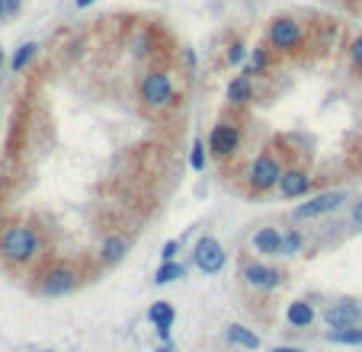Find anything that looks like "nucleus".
<instances>
[{
	"instance_id": "33",
	"label": "nucleus",
	"mask_w": 362,
	"mask_h": 352,
	"mask_svg": "<svg viewBox=\"0 0 362 352\" xmlns=\"http://www.w3.org/2000/svg\"><path fill=\"white\" fill-rule=\"evenodd\" d=\"M154 352H174V346H170V343H160V346H157V349H154Z\"/></svg>"
},
{
	"instance_id": "14",
	"label": "nucleus",
	"mask_w": 362,
	"mask_h": 352,
	"mask_svg": "<svg viewBox=\"0 0 362 352\" xmlns=\"http://www.w3.org/2000/svg\"><path fill=\"white\" fill-rule=\"evenodd\" d=\"M128 250H132V241H128L126 234H106L103 241H99L97 260L103 262V266H116V262H122L128 256Z\"/></svg>"
},
{
	"instance_id": "8",
	"label": "nucleus",
	"mask_w": 362,
	"mask_h": 352,
	"mask_svg": "<svg viewBox=\"0 0 362 352\" xmlns=\"http://www.w3.org/2000/svg\"><path fill=\"white\" fill-rule=\"evenodd\" d=\"M193 266L205 276H218V272L228 266V253H224L222 241L215 234H203L193 247Z\"/></svg>"
},
{
	"instance_id": "15",
	"label": "nucleus",
	"mask_w": 362,
	"mask_h": 352,
	"mask_svg": "<svg viewBox=\"0 0 362 352\" xmlns=\"http://www.w3.org/2000/svg\"><path fill=\"white\" fill-rule=\"evenodd\" d=\"M224 343L234 346V349H244V352H257L260 346H263V339H260L257 330H251L247 324H228L224 327Z\"/></svg>"
},
{
	"instance_id": "17",
	"label": "nucleus",
	"mask_w": 362,
	"mask_h": 352,
	"mask_svg": "<svg viewBox=\"0 0 362 352\" xmlns=\"http://www.w3.org/2000/svg\"><path fill=\"white\" fill-rule=\"evenodd\" d=\"M231 106H247L253 99V77L251 74H237L228 80V90H224Z\"/></svg>"
},
{
	"instance_id": "35",
	"label": "nucleus",
	"mask_w": 362,
	"mask_h": 352,
	"mask_svg": "<svg viewBox=\"0 0 362 352\" xmlns=\"http://www.w3.org/2000/svg\"><path fill=\"white\" fill-rule=\"evenodd\" d=\"M0 20H7V10H4V4H0Z\"/></svg>"
},
{
	"instance_id": "34",
	"label": "nucleus",
	"mask_w": 362,
	"mask_h": 352,
	"mask_svg": "<svg viewBox=\"0 0 362 352\" xmlns=\"http://www.w3.org/2000/svg\"><path fill=\"white\" fill-rule=\"evenodd\" d=\"M4 64H7V58H4V49H0V71H4Z\"/></svg>"
},
{
	"instance_id": "19",
	"label": "nucleus",
	"mask_w": 362,
	"mask_h": 352,
	"mask_svg": "<svg viewBox=\"0 0 362 352\" xmlns=\"http://www.w3.org/2000/svg\"><path fill=\"white\" fill-rule=\"evenodd\" d=\"M176 279H186V266L180 260H170V262H160L154 269V285H170Z\"/></svg>"
},
{
	"instance_id": "4",
	"label": "nucleus",
	"mask_w": 362,
	"mask_h": 352,
	"mask_svg": "<svg viewBox=\"0 0 362 352\" xmlns=\"http://www.w3.org/2000/svg\"><path fill=\"white\" fill-rule=\"evenodd\" d=\"M138 97H141V103L151 106V109H167V106H174L176 87H174L170 71H164V68L147 71L138 80Z\"/></svg>"
},
{
	"instance_id": "5",
	"label": "nucleus",
	"mask_w": 362,
	"mask_h": 352,
	"mask_svg": "<svg viewBox=\"0 0 362 352\" xmlns=\"http://www.w3.org/2000/svg\"><path fill=\"white\" fill-rule=\"evenodd\" d=\"M266 45H270L272 51L292 55V51H298L301 45H305V26H301L295 16H276V20L270 23V29H266Z\"/></svg>"
},
{
	"instance_id": "24",
	"label": "nucleus",
	"mask_w": 362,
	"mask_h": 352,
	"mask_svg": "<svg viewBox=\"0 0 362 352\" xmlns=\"http://www.w3.org/2000/svg\"><path fill=\"white\" fill-rule=\"evenodd\" d=\"M189 166H193L195 173L205 170V145H203V141H195V145H193V154H189Z\"/></svg>"
},
{
	"instance_id": "30",
	"label": "nucleus",
	"mask_w": 362,
	"mask_h": 352,
	"mask_svg": "<svg viewBox=\"0 0 362 352\" xmlns=\"http://www.w3.org/2000/svg\"><path fill=\"white\" fill-rule=\"evenodd\" d=\"M270 352H308V349H301V346H272Z\"/></svg>"
},
{
	"instance_id": "11",
	"label": "nucleus",
	"mask_w": 362,
	"mask_h": 352,
	"mask_svg": "<svg viewBox=\"0 0 362 352\" xmlns=\"http://www.w3.org/2000/svg\"><path fill=\"white\" fill-rule=\"evenodd\" d=\"M311 186H314V180L308 170H301V166H286L276 193L282 195V199H305V195L311 193Z\"/></svg>"
},
{
	"instance_id": "28",
	"label": "nucleus",
	"mask_w": 362,
	"mask_h": 352,
	"mask_svg": "<svg viewBox=\"0 0 362 352\" xmlns=\"http://www.w3.org/2000/svg\"><path fill=\"white\" fill-rule=\"evenodd\" d=\"M349 218H353V224L362 231V199L353 202V208H349Z\"/></svg>"
},
{
	"instance_id": "36",
	"label": "nucleus",
	"mask_w": 362,
	"mask_h": 352,
	"mask_svg": "<svg viewBox=\"0 0 362 352\" xmlns=\"http://www.w3.org/2000/svg\"><path fill=\"white\" fill-rule=\"evenodd\" d=\"M359 166H362V147H359Z\"/></svg>"
},
{
	"instance_id": "22",
	"label": "nucleus",
	"mask_w": 362,
	"mask_h": 352,
	"mask_svg": "<svg viewBox=\"0 0 362 352\" xmlns=\"http://www.w3.org/2000/svg\"><path fill=\"white\" fill-rule=\"evenodd\" d=\"M305 250V234L298 228L282 231V256H298Z\"/></svg>"
},
{
	"instance_id": "7",
	"label": "nucleus",
	"mask_w": 362,
	"mask_h": 352,
	"mask_svg": "<svg viewBox=\"0 0 362 352\" xmlns=\"http://www.w3.org/2000/svg\"><path fill=\"white\" fill-rule=\"evenodd\" d=\"M282 170H286V166L279 164V157H272V154H257V157L251 160V166H247V186H251L253 193H270V189L279 186Z\"/></svg>"
},
{
	"instance_id": "18",
	"label": "nucleus",
	"mask_w": 362,
	"mask_h": 352,
	"mask_svg": "<svg viewBox=\"0 0 362 352\" xmlns=\"http://www.w3.org/2000/svg\"><path fill=\"white\" fill-rule=\"evenodd\" d=\"M35 55H39V42H23L20 49L13 51V58H10V71H13V74H23V71L35 61Z\"/></svg>"
},
{
	"instance_id": "27",
	"label": "nucleus",
	"mask_w": 362,
	"mask_h": 352,
	"mask_svg": "<svg viewBox=\"0 0 362 352\" xmlns=\"http://www.w3.org/2000/svg\"><path fill=\"white\" fill-rule=\"evenodd\" d=\"M147 51H151V39H147V35H138V39H135V55L145 58Z\"/></svg>"
},
{
	"instance_id": "25",
	"label": "nucleus",
	"mask_w": 362,
	"mask_h": 352,
	"mask_svg": "<svg viewBox=\"0 0 362 352\" xmlns=\"http://www.w3.org/2000/svg\"><path fill=\"white\" fill-rule=\"evenodd\" d=\"M180 247L183 243L176 241V237H170L164 247H160V262H170V260H180Z\"/></svg>"
},
{
	"instance_id": "31",
	"label": "nucleus",
	"mask_w": 362,
	"mask_h": 352,
	"mask_svg": "<svg viewBox=\"0 0 362 352\" xmlns=\"http://www.w3.org/2000/svg\"><path fill=\"white\" fill-rule=\"evenodd\" d=\"M183 58H186L189 68H195V51H193V49H183Z\"/></svg>"
},
{
	"instance_id": "1",
	"label": "nucleus",
	"mask_w": 362,
	"mask_h": 352,
	"mask_svg": "<svg viewBox=\"0 0 362 352\" xmlns=\"http://www.w3.org/2000/svg\"><path fill=\"white\" fill-rule=\"evenodd\" d=\"M42 253V234L29 221H10L0 231V256L10 266H29Z\"/></svg>"
},
{
	"instance_id": "32",
	"label": "nucleus",
	"mask_w": 362,
	"mask_h": 352,
	"mask_svg": "<svg viewBox=\"0 0 362 352\" xmlns=\"http://www.w3.org/2000/svg\"><path fill=\"white\" fill-rule=\"evenodd\" d=\"M90 4H97V0H74V7H77V10H84V7H90Z\"/></svg>"
},
{
	"instance_id": "23",
	"label": "nucleus",
	"mask_w": 362,
	"mask_h": 352,
	"mask_svg": "<svg viewBox=\"0 0 362 352\" xmlns=\"http://www.w3.org/2000/svg\"><path fill=\"white\" fill-rule=\"evenodd\" d=\"M247 55H251V51H247V45H244V42H231V45H228V51H224V61H228L231 68H241Z\"/></svg>"
},
{
	"instance_id": "3",
	"label": "nucleus",
	"mask_w": 362,
	"mask_h": 352,
	"mask_svg": "<svg viewBox=\"0 0 362 352\" xmlns=\"http://www.w3.org/2000/svg\"><path fill=\"white\" fill-rule=\"evenodd\" d=\"M241 282L251 291H257V295H272V291H279L286 285V272L279 266H272V262L253 256V260L241 262Z\"/></svg>"
},
{
	"instance_id": "29",
	"label": "nucleus",
	"mask_w": 362,
	"mask_h": 352,
	"mask_svg": "<svg viewBox=\"0 0 362 352\" xmlns=\"http://www.w3.org/2000/svg\"><path fill=\"white\" fill-rule=\"evenodd\" d=\"M4 4V10H7V16H16L23 10V0H0Z\"/></svg>"
},
{
	"instance_id": "2",
	"label": "nucleus",
	"mask_w": 362,
	"mask_h": 352,
	"mask_svg": "<svg viewBox=\"0 0 362 352\" xmlns=\"http://www.w3.org/2000/svg\"><path fill=\"white\" fill-rule=\"evenodd\" d=\"M84 282V272L80 266L71 260H58V262H49L42 272H39V295L45 298H64L71 291L80 289Z\"/></svg>"
},
{
	"instance_id": "37",
	"label": "nucleus",
	"mask_w": 362,
	"mask_h": 352,
	"mask_svg": "<svg viewBox=\"0 0 362 352\" xmlns=\"http://www.w3.org/2000/svg\"><path fill=\"white\" fill-rule=\"evenodd\" d=\"M42 352H55V349H42Z\"/></svg>"
},
{
	"instance_id": "9",
	"label": "nucleus",
	"mask_w": 362,
	"mask_h": 352,
	"mask_svg": "<svg viewBox=\"0 0 362 352\" xmlns=\"http://www.w3.org/2000/svg\"><path fill=\"white\" fill-rule=\"evenodd\" d=\"M324 324H327V330L362 327V301L359 298H334L324 308Z\"/></svg>"
},
{
	"instance_id": "16",
	"label": "nucleus",
	"mask_w": 362,
	"mask_h": 352,
	"mask_svg": "<svg viewBox=\"0 0 362 352\" xmlns=\"http://www.w3.org/2000/svg\"><path fill=\"white\" fill-rule=\"evenodd\" d=\"M314 320H318V311H314V304L308 298H295L286 308V324L295 327V330H308Z\"/></svg>"
},
{
	"instance_id": "13",
	"label": "nucleus",
	"mask_w": 362,
	"mask_h": 352,
	"mask_svg": "<svg viewBox=\"0 0 362 352\" xmlns=\"http://www.w3.org/2000/svg\"><path fill=\"white\" fill-rule=\"evenodd\" d=\"M147 320L154 324L157 330L160 343H170V333H174V324H176V308L170 301H154L147 308Z\"/></svg>"
},
{
	"instance_id": "20",
	"label": "nucleus",
	"mask_w": 362,
	"mask_h": 352,
	"mask_svg": "<svg viewBox=\"0 0 362 352\" xmlns=\"http://www.w3.org/2000/svg\"><path fill=\"white\" fill-rule=\"evenodd\" d=\"M324 339L334 346H362V327H343V330H327Z\"/></svg>"
},
{
	"instance_id": "21",
	"label": "nucleus",
	"mask_w": 362,
	"mask_h": 352,
	"mask_svg": "<svg viewBox=\"0 0 362 352\" xmlns=\"http://www.w3.org/2000/svg\"><path fill=\"white\" fill-rule=\"evenodd\" d=\"M263 71H270V45H257V49H251V64L244 68V74H263Z\"/></svg>"
},
{
	"instance_id": "10",
	"label": "nucleus",
	"mask_w": 362,
	"mask_h": 352,
	"mask_svg": "<svg viewBox=\"0 0 362 352\" xmlns=\"http://www.w3.org/2000/svg\"><path fill=\"white\" fill-rule=\"evenodd\" d=\"M237 147H241V128H237L234 122L212 125V131H209V154L212 157L228 160L237 154Z\"/></svg>"
},
{
	"instance_id": "26",
	"label": "nucleus",
	"mask_w": 362,
	"mask_h": 352,
	"mask_svg": "<svg viewBox=\"0 0 362 352\" xmlns=\"http://www.w3.org/2000/svg\"><path fill=\"white\" fill-rule=\"evenodd\" d=\"M349 61H353V64H356V68H359V71H362V32H359V35H356V39H353V42H349Z\"/></svg>"
},
{
	"instance_id": "6",
	"label": "nucleus",
	"mask_w": 362,
	"mask_h": 352,
	"mask_svg": "<svg viewBox=\"0 0 362 352\" xmlns=\"http://www.w3.org/2000/svg\"><path fill=\"white\" fill-rule=\"evenodd\" d=\"M346 199H349L346 189H327V193H318L308 202H298V205L292 208V221H314V218L334 214Z\"/></svg>"
},
{
	"instance_id": "12",
	"label": "nucleus",
	"mask_w": 362,
	"mask_h": 352,
	"mask_svg": "<svg viewBox=\"0 0 362 352\" xmlns=\"http://www.w3.org/2000/svg\"><path fill=\"white\" fill-rule=\"evenodd\" d=\"M251 250L257 256H282V231L272 228V224H263L251 234Z\"/></svg>"
}]
</instances>
